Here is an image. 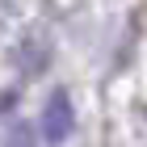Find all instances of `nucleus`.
<instances>
[{"label": "nucleus", "instance_id": "nucleus-1", "mask_svg": "<svg viewBox=\"0 0 147 147\" xmlns=\"http://www.w3.org/2000/svg\"><path fill=\"white\" fill-rule=\"evenodd\" d=\"M71 130H76L71 97L63 88H55L46 97V105H42V135H46V143H63V139H71Z\"/></svg>", "mask_w": 147, "mask_h": 147}]
</instances>
